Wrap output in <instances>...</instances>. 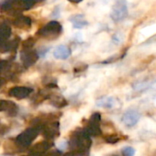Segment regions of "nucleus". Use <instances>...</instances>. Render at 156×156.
I'll use <instances>...</instances> for the list:
<instances>
[{
  "instance_id": "4be33fe9",
  "label": "nucleus",
  "mask_w": 156,
  "mask_h": 156,
  "mask_svg": "<svg viewBox=\"0 0 156 156\" xmlns=\"http://www.w3.org/2000/svg\"><path fill=\"white\" fill-rule=\"evenodd\" d=\"M1 84H2V80L0 79V86H1Z\"/></svg>"
},
{
  "instance_id": "423d86ee",
  "label": "nucleus",
  "mask_w": 156,
  "mask_h": 156,
  "mask_svg": "<svg viewBox=\"0 0 156 156\" xmlns=\"http://www.w3.org/2000/svg\"><path fill=\"white\" fill-rule=\"evenodd\" d=\"M139 120H140V114L138 111L133 109L126 111L122 116V122L124 123V125L129 127L136 125Z\"/></svg>"
},
{
  "instance_id": "4468645a",
  "label": "nucleus",
  "mask_w": 156,
  "mask_h": 156,
  "mask_svg": "<svg viewBox=\"0 0 156 156\" xmlns=\"http://www.w3.org/2000/svg\"><path fill=\"white\" fill-rule=\"evenodd\" d=\"M35 44V40L32 38V37H30L28 38L27 40H25L22 43V47L24 50H29L30 49L33 45Z\"/></svg>"
},
{
  "instance_id": "f3484780",
  "label": "nucleus",
  "mask_w": 156,
  "mask_h": 156,
  "mask_svg": "<svg viewBox=\"0 0 156 156\" xmlns=\"http://www.w3.org/2000/svg\"><path fill=\"white\" fill-rule=\"evenodd\" d=\"M67 84V77L66 76H62L59 79V85L61 87H63Z\"/></svg>"
},
{
  "instance_id": "0eeeda50",
  "label": "nucleus",
  "mask_w": 156,
  "mask_h": 156,
  "mask_svg": "<svg viewBox=\"0 0 156 156\" xmlns=\"http://www.w3.org/2000/svg\"><path fill=\"white\" fill-rule=\"evenodd\" d=\"M35 130L32 129H29L18 136L17 142L20 146H27L32 141V140L35 138Z\"/></svg>"
},
{
  "instance_id": "dca6fc26",
  "label": "nucleus",
  "mask_w": 156,
  "mask_h": 156,
  "mask_svg": "<svg viewBox=\"0 0 156 156\" xmlns=\"http://www.w3.org/2000/svg\"><path fill=\"white\" fill-rule=\"evenodd\" d=\"M134 151H135L134 149L132 147H129V146L125 147L123 149V153H124L125 156H133L134 155Z\"/></svg>"
},
{
  "instance_id": "ddd939ff",
  "label": "nucleus",
  "mask_w": 156,
  "mask_h": 156,
  "mask_svg": "<svg viewBox=\"0 0 156 156\" xmlns=\"http://www.w3.org/2000/svg\"><path fill=\"white\" fill-rule=\"evenodd\" d=\"M141 124H142V127L145 128L147 130L156 132V123L153 120H151V119H142Z\"/></svg>"
},
{
  "instance_id": "7ed1b4c3",
  "label": "nucleus",
  "mask_w": 156,
  "mask_h": 156,
  "mask_svg": "<svg viewBox=\"0 0 156 156\" xmlns=\"http://www.w3.org/2000/svg\"><path fill=\"white\" fill-rule=\"evenodd\" d=\"M12 34L9 21L7 18L0 16V42L7 41Z\"/></svg>"
},
{
  "instance_id": "412c9836",
  "label": "nucleus",
  "mask_w": 156,
  "mask_h": 156,
  "mask_svg": "<svg viewBox=\"0 0 156 156\" xmlns=\"http://www.w3.org/2000/svg\"><path fill=\"white\" fill-rule=\"evenodd\" d=\"M151 145H152V147L156 148V140H152V141H151Z\"/></svg>"
},
{
  "instance_id": "39448f33",
  "label": "nucleus",
  "mask_w": 156,
  "mask_h": 156,
  "mask_svg": "<svg viewBox=\"0 0 156 156\" xmlns=\"http://www.w3.org/2000/svg\"><path fill=\"white\" fill-rule=\"evenodd\" d=\"M12 25L15 26L18 29H21V30H29L30 29L31 25H32V20L30 17L28 16H24V15H20L16 18H14V20H12Z\"/></svg>"
},
{
  "instance_id": "9d476101",
  "label": "nucleus",
  "mask_w": 156,
  "mask_h": 156,
  "mask_svg": "<svg viewBox=\"0 0 156 156\" xmlns=\"http://www.w3.org/2000/svg\"><path fill=\"white\" fill-rule=\"evenodd\" d=\"M18 107L14 102L8 100H0V111H6L9 113L10 116L16 115Z\"/></svg>"
},
{
  "instance_id": "6e6552de",
  "label": "nucleus",
  "mask_w": 156,
  "mask_h": 156,
  "mask_svg": "<svg viewBox=\"0 0 156 156\" xmlns=\"http://www.w3.org/2000/svg\"><path fill=\"white\" fill-rule=\"evenodd\" d=\"M31 92H32L31 88H28V87H16L9 90V95L10 97L16 98L19 99H22V98H27Z\"/></svg>"
},
{
  "instance_id": "6ab92c4d",
  "label": "nucleus",
  "mask_w": 156,
  "mask_h": 156,
  "mask_svg": "<svg viewBox=\"0 0 156 156\" xmlns=\"http://www.w3.org/2000/svg\"><path fill=\"white\" fill-rule=\"evenodd\" d=\"M6 65H7V62L6 61H0V71H2L3 69H5Z\"/></svg>"
},
{
  "instance_id": "f8f14e48",
  "label": "nucleus",
  "mask_w": 156,
  "mask_h": 156,
  "mask_svg": "<svg viewBox=\"0 0 156 156\" xmlns=\"http://www.w3.org/2000/svg\"><path fill=\"white\" fill-rule=\"evenodd\" d=\"M97 105L101 108H114L118 106V102L116 101L114 98L108 97V98H105L98 100L97 102Z\"/></svg>"
},
{
  "instance_id": "9b49d317",
  "label": "nucleus",
  "mask_w": 156,
  "mask_h": 156,
  "mask_svg": "<svg viewBox=\"0 0 156 156\" xmlns=\"http://www.w3.org/2000/svg\"><path fill=\"white\" fill-rule=\"evenodd\" d=\"M70 21L73 23L74 29H83L88 25V22L85 20L83 15H73L70 18Z\"/></svg>"
},
{
  "instance_id": "f03ea898",
  "label": "nucleus",
  "mask_w": 156,
  "mask_h": 156,
  "mask_svg": "<svg viewBox=\"0 0 156 156\" xmlns=\"http://www.w3.org/2000/svg\"><path fill=\"white\" fill-rule=\"evenodd\" d=\"M128 16V8L125 0H118L111 9L110 18L115 22L123 20Z\"/></svg>"
},
{
  "instance_id": "f257e3e1",
  "label": "nucleus",
  "mask_w": 156,
  "mask_h": 156,
  "mask_svg": "<svg viewBox=\"0 0 156 156\" xmlns=\"http://www.w3.org/2000/svg\"><path fill=\"white\" fill-rule=\"evenodd\" d=\"M62 25L56 20H51L46 25H44L41 29H40L37 34L40 37L51 40V39L57 38L62 32Z\"/></svg>"
},
{
  "instance_id": "2eb2a0df",
  "label": "nucleus",
  "mask_w": 156,
  "mask_h": 156,
  "mask_svg": "<svg viewBox=\"0 0 156 156\" xmlns=\"http://www.w3.org/2000/svg\"><path fill=\"white\" fill-rule=\"evenodd\" d=\"M56 146L60 151H64L66 149V147H67V141L64 140H61L57 141Z\"/></svg>"
},
{
  "instance_id": "aec40b11",
  "label": "nucleus",
  "mask_w": 156,
  "mask_h": 156,
  "mask_svg": "<svg viewBox=\"0 0 156 156\" xmlns=\"http://www.w3.org/2000/svg\"><path fill=\"white\" fill-rule=\"evenodd\" d=\"M68 1L71 2V3H73V4H78V3L82 2L83 0H68Z\"/></svg>"
},
{
  "instance_id": "20e7f679",
  "label": "nucleus",
  "mask_w": 156,
  "mask_h": 156,
  "mask_svg": "<svg viewBox=\"0 0 156 156\" xmlns=\"http://www.w3.org/2000/svg\"><path fill=\"white\" fill-rule=\"evenodd\" d=\"M39 54L35 51H32L30 49L29 50H23L20 52V59L25 66H30L32 65L38 59Z\"/></svg>"
},
{
  "instance_id": "a211bd4d",
  "label": "nucleus",
  "mask_w": 156,
  "mask_h": 156,
  "mask_svg": "<svg viewBox=\"0 0 156 156\" xmlns=\"http://www.w3.org/2000/svg\"><path fill=\"white\" fill-rule=\"evenodd\" d=\"M60 15V11H59V9L58 8H55V9L53 10L52 14H51V17L52 18H58Z\"/></svg>"
},
{
  "instance_id": "1a4fd4ad",
  "label": "nucleus",
  "mask_w": 156,
  "mask_h": 156,
  "mask_svg": "<svg viewBox=\"0 0 156 156\" xmlns=\"http://www.w3.org/2000/svg\"><path fill=\"white\" fill-rule=\"evenodd\" d=\"M71 55L70 49L65 45H59L53 51V56L58 60H65L69 58Z\"/></svg>"
}]
</instances>
